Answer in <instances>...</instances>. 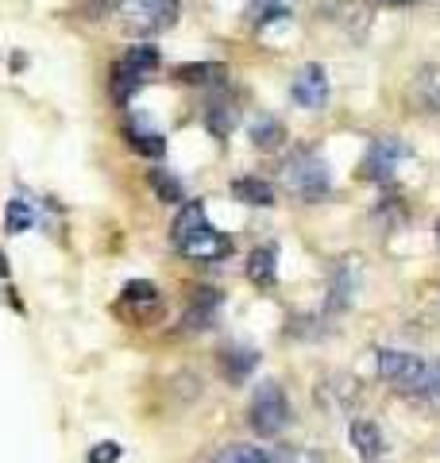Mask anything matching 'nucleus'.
I'll use <instances>...</instances> for the list:
<instances>
[{
  "mask_svg": "<svg viewBox=\"0 0 440 463\" xmlns=\"http://www.w3.org/2000/svg\"><path fill=\"white\" fill-rule=\"evenodd\" d=\"M170 236L178 243V251L194 259V263H213V259L232 255V240L220 228H213L209 216H205V201H189V205L178 209Z\"/></svg>",
  "mask_w": 440,
  "mask_h": 463,
  "instance_id": "nucleus-1",
  "label": "nucleus"
},
{
  "mask_svg": "<svg viewBox=\"0 0 440 463\" xmlns=\"http://www.w3.org/2000/svg\"><path fill=\"white\" fill-rule=\"evenodd\" d=\"M182 0H112V12L120 16L128 35H158L178 20Z\"/></svg>",
  "mask_w": 440,
  "mask_h": 463,
  "instance_id": "nucleus-2",
  "label": "nucleus"
},
{
  "mask_svg": "<svg viewBox=\"0 0 440 463\" xmlns=\"http://www.w3.org/2000/svg\"><path fill=\"white\" fill-rule=\"evenodd\" d=\"M286 185L293 194H298L301 201H310V205H317V201H325L332 194V174H329V163L313 151H298L286 163Z\"/></svg>",
  "mask_w": 440,
  "mask_h": 463,
  "instance_id": "nucleus-3",
  "label": "nucleus"
},
{
  "mask_svg": "<svg viewBox=\"0 0 440 463\" xmlns=\"http://www.w3.org/2000/svg\"><path fill=\"white\" fill-rule=\"evenodd\" d=\"M247 425H252L259 437H278L290 425V402L282 394L278 383H263L255 390L252 405H247Z\"/></svg>",
  "mask_w": 440,
  "mask_h": 463,
  "instance_id": "nucleus-4",
  "label": "nucleus"
},
{
  "mask_svg": "<svg viewBox=\"0 0 440 463\" xmlns=\"http://www.w3.org/2000/svg\"><path fill=\"white\" fill-rule=\"evenodd\" d=\"M375 367H378V379H387L394 390L402 394H414L425 379V359L414 352H398V347H378L375 352Z\"/></svg>",
  "mask_w": 440,
  "mask_h": 463,
  "instance_id": "nucleus-5",
  "label": "nucleus"
},
{
  "mask_svg": "<svg viewBox=\"0 0 440 463\" xmlns=\"http://www.w3.org/2000/svg\"><path fill=\"white\" fill-rule=\"evenodd\" d=\"M409 155H414V151H409L398 136H378V139L371 143V147H367L363 174H367L371 182H390Z\"/></svg>",
  "mask_w": 440,
  "mask_h": 463,
  "instance_id": "nucleus-6",
  "label": "nucleus"
},
{
  "mask_svg": "<svg viewBox=\"0 0 440 463\" xmlns=\"http://www.w3.org/2000/svg\"><path fill=\"white\" fill-rule=\"evenodd\" d=\"M290 97L298 100L301 109H325V100H329V74H325V66H301L298 74H293V85H290Z\"/></svg>",
  "mask_w": 440,
  "mask_h": 463,
  "instance_id": "nucleus-7",
  "label": "nucleus"
},
{
  "mask_svg": "<svg viewBox=\"0 0 440 463\" xmlns=\"http://www.w3.org/2000/svg\"><path fill=\"white\" fill-rule=\"evenodd\" d=\"M348 440H351V448L359 452L363 463H383V459H387V440H383V432H378L375 421H367V417H359V421L348 425Z\"/></svg>",
  "mask_w": 440,
  "mask_h": 463,
  "instance_id": "nucleus-8",
  "label": "nucleus"
},
{
  "mask_svg": "<svg viewBox=\"0 0 440 463\" xmlns=\"http://www.w3.org/2000/svg\"><path fill=\"white\" fill-rule=\"evenodd\" d=\"M356 263L359 259H340L329 274V309H348L351 298H356Z\"/></svg>",
  "mask_w": 440,
  "mask_h": 463,
  "instance_id": "nucleus-9",
  "label": "nucleus"
},
{
  "mask_svg": "<svg viewBox=\"0 0 440 463\" xmlns=\"http://www.w3.org/2000/svg\"><path fill=\"white\" fill-rule=\"evenodd\" d=\"M216 313H220V294L216 289H194V301L186 309V328H213L216 325Z\"/></svg>",
  "mask_w": 440,
  "mask_h": 463,
  "instance_id": "nucleus-10",
  "label": "nucleus"
},
{
  "mask_svg": "<svg viewBox=\"0 0 440 463\" xmlns=\"http://www.w3.org/2000/svg\"><path fill=\"white\" fill-rule=\"evenodd\" d=\"M232 190V197L236 201H244V205H263V209H271L274 205V185L267 182V178H255V174H247V178H236L228 185Z\"/></svg>",
  "mask_w": 440,
  "mask_h": 463,
  "instance_id": "nucleus-11",
  "label": "nucleus"
},
{
  "mask_svg": "<svg viewBox=\"0 0 440 463\" xmlns=\"http://www.w3.org/2000/svg\"><path fill=\"white\" fill-rule=\"evenodd\" d=\"M247 279H252L259 289H271L278 282V251L271 248V243L247 255Z\"/></svg>",
  "mask_w": 440,
  "mask_h": 463,
  "instance_id": "nucleus-12",
  "label": "nucleus"
},
{
  "mask_svg": "<svg viewBox=\"0 0 440 463\" xmlns=\"http://www.w3.org/2000/svg\"><path fill=\"white\" fill-rule=\"evenodd\" d=\"M247 136H252L259 151H278L286 143V128H282V120H274V116H255Z\"/></svg>",
  "mask_w": 440,
  "mask_h": 463,
  "instance_id": "nucleus-13",
  "label": "nucleus"
},
{
  "mask_svg": "<svg viewBox=\"0 0 440 463\" xmlns=\"http://www.w3.org/2000/svg\"><path fill=\"white\" fill-rule=\"evenodd\" d=\"M259 355L252 352V347H228V352H220V367H225V374L232 383H244L247 374L255 371Z\"/></svg>",
  "mask_w": 440,
  "mask_h": 463,
  "instance_id": "nucleus-14",
  "label": "nucleus"
},
{
  "mask_svg": "<svg viewBox=\"0 0 440 463\" xmlns=\"http://www.w3.org/2000/svg\"><path fill=\"white\" fill-rule=\"evenodd\" d=\"M414 97H417V105H421L425 112L440 116V70H436V66H429V70H421V74H417Z\"/></svg>",
  "mask_w": 440,
  "mask_h": 463,
  "instance_id": "nucleus-15",
  "label": "nucleus"
},
{
  "mask_svg": "<svg viewBox=\"0 0 440 463\" xmlns=\"http://www.w3.org/2000/svg\"><path fill=\"white\" fill-rule=\"evenodd\" d=\"M35 224V209H32V201H27L24 194H16L8 201V209H5V232L8 236H20V232H27Z\"/></svg>",
  "mask_w": 440,
  "mask_h": 463,
  "instance_id": "nucleus-16",
  "label": "nucleus"
},
{
  "mask_svg": "<svg viewBox=\"0 0 440 463\" xmlns=\"http://www.w3.org/2000/svg\"><path fill=\"white\" fill-rule=\"evenodd\" d=\"M116 66L128 70L131 78H143L147 81V74H155V70H158V51L155 47H131Z\"/></svg>",
  "mask_w": 440,
  "mask_h": 463,
  "instance_id": "nucleus-17",
  "label": "nucleus"
},
{
  "mask_svg": "<svg viewBox=\"0 0 440 463\" xmlns=\"http://www.w3.org/2000/svg\"><path fill=\"white\" fill-rule=\"evenodd\" d=\"M205 128H209L216 139H225L232 128H236V109H232V100H213V105L205 109Z\"/></svg>",
  "mask_w": 440,
  "mask_h": 463,
  "instance_id": "nucleus-18",
  "label": "nucleus"
},
{
  "mask_svg": "<svg viewBox=\"0 0 440 463\" xmlns=\"http://www.w3.org/2000/svg\"><path fill=\"white\" fill-rule=\"evenodd\" d=\"M216 463H278V459L274 452H267L259 444H228V448H220Z\"/></svg>",
  "mask_w": 440,
  "mask_h": 463,
  "instance_id": "nucleus-19",
  "label": "nucleus"
},
{
  "mask_svg": "<svg viewBox=\"0 0 440 463\" xmlns=\"http://www.w3.org/2000/svg\"><path fill=\"white\" fill-rule=\"evenodd\" d=\"M174 74H178V81H186V85H213V81L225 78L228 70L220 62H189V66H178Z\"/></svg>",
  "mask_w": 440,
  "mask_h": 463,
  "instance_id": "nucleus-20",
  "label": "nucleus"
},
{
  "mask_svg": "<svg viewBox=\"0 0 440 463\" xmlns=\"http://www.w3.org/2000/svg\"><path fill=\"white\" fill-rule=\"evenodd\" d=\"M124 136H128V147L131 151H139V155H147V158H158L167 151V143H163V136L158 132H143V128H124Z\"/></svg>",
  "mask_w": 440,
  "mask_h": 463,
  "instance_id": "nucleus-21",
  "label": "nucleus"
},
{
  "mask_svg": "<svg viewBox=\"0 0 440 463\" xmlns=\"http://www.w3.org/2000/svg\"><path fill=\"white\" fill-rule=\"evenodd\" d=\"M293 5H298V0H252V20L267 27L274 20H286L293 12Z\"/></svg>",
  "mask_w": 440,
  "mask_h": 463,
  "instance_id": "nucleus-22",
  "label": "nucleus"
},
{
  "mask_svg": "<svg viewBox=\"0 0 440 463\" xmlns=\"http://www.w3.org/2000/svg\"><path fill=\"white\" fill-rule=\"evenodd\" d=\"M151 185H155L158 201H167V205H178V201H186L182 182H178V178H170L167 170H151Z\"/></svg>",
  "mask_w": 440,
  "mask_h": 463,
  "instance_id": "nucleus-23",
  "label": "nucleus"
},
{
  "mask_svg": "<svg viewBox=\"0 0 440 463\" xmlns=\"http://www.w3.org/2000/svg\"><path fill=\"white\" fill-rule=\"evenodd\" d=\"M409 398L429 402V405H440V359H436V364L425 367V379H421V386H417Z\"/></svg>",
  "mask_w": 440,
  "mask_h": 463,
  "instance_id": "nucleus-24",
  "label": "nucleus"
},
{
  "mask_svg": "<svg viewBox=\"0 0 440 463\" xmlns=\"http://www.w3.org/2000/svg\"><path fill=\"white\" fill-rule=\"evenodd\" d=\"M158 301V289L151 282H128L124 286V298H120V306H155Z\"/></svg>",
  "mask_w": 440,
  "mask_h": 463,
  "instance_id": "nucleus-25",
  "label": "nucleus"
},
{
  "mask_svg": "<svg viewBox=\"0 0 440 463\" xmlns=\"http://www.w3.org/2000/svg\"><path fill=\"white\" fill-rule=\"evenodd\" d=\"M116 459H120V444H116V440L97 444L93 452H90V463H116Z\"/></svg>",
  "mask_w": 440,
  "mask_h": 463,
  "instance_id": "nucleus-26",
  "label": "nucleus"
},
{
  "mask_svg": "<svg viewBox=\"0 0 440 463\" xmlns=\"http://www.w3.org/2000/svg\"><path fill=\"white\" fill-rule=\"evenodd\" d=\"M282 463H325V456L313 452V448H290Z\"/></svg>",
  "mask_w": 440,
  "mask_h": 463,
  "instance_id": "nucleus-27",
  "label": "nucleus"
},
{
  "mask_svg": "<svg viewBox=\"0 0 440 463\" xmlns=\"http://www.w3.org/2000/svg\"><path fill=\"white\" fill-rule=\"evenodd\" d=\"M0 279H8V259H5V251H0Z\"/></svg>",
  "mask_w": 440,
  "mask_h": 463,
  "instance_id": "nucleus-28",
  "label": "nucleus"
},
{
  "mask_svg": "<svg viewBox=\"0 0 440 463\" xmlns=\"http://www.w3.org/2000/svg\"><path fill=\"white\" fill-rule=\"evenodd\" d=\"M387 5H417V0H387Z\"/></svg>",
  "mask_w": 440,
  "mask_h": 463,
  "instance_id": "nucleus-29",
  "label": "nucleus"
},
{
  "mask_svg": "<svg viewBox=\"0 0 440 463\" xmlns=\"http://www.w3.org/2000/svg\"><path fill=\"white\" fill-rule=\"evenodd\" d=\"M436 232H440V224H436Z\"/></svg>",
  "mask_w": 440,
  "mask_h": 463,
  "instance_id": "nucleus-30",
  "label": "nucleus"
}]
</instances>
